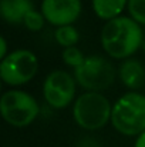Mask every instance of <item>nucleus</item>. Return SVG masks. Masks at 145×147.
I'll use <instances>...</instances> for the list:
<instances>
[{
  "mask_svg": "<svg viewBox=\"0 0 145 147\" xmlns=\"http://www.w3.org/2000/svg\"><path fill=\"white\" fill-rule=\"evenodd\" d=\"M128 0H93V9L102 20H111L121 14Z\"/></svg>",
  "mask_w": 145,
  "mask_h": 147,
  "instance_id": "nucleus-11",
  "label": "nucleus"
},
{
  "mask_svg": "<svg viewBox=\"0 0 145 147\" xmlns=\"http://www.w3.org/2000/svg\"><path fill=\"white\" fill-rule=\"evenodd\" d=\"M39 70V60L30 50H14L0 61V79L9 86H23L29 83Z\"/></svg>",
  "mask_w": 145,
  "mask_h": 147,
  "instance_id": "nucleus-6",
  "label": "nucleus"
},
{
  "mask_svg": "<svg viewBox=\"0 0 145 147\" xmlns=\"http://www.w3.org/2000/svg\"><path fill=\"white\" fill-rule=\"evenodd\" d=\"M127 4L131 17L137 23L145 24V0H128Z\"/></svg>",
  "mask_w": 145,
  "mask_h": 147,
  "instance_id": "nucleus-15",
  "label": "nucleus"
},
{
  "mask_svg": "<svg viewBox=\"0 0 145 147\" xmlns=\"http://www.w3.org/2000/svg\"><path fill=\"white\" fill-rule=\"evenodd\" d=\"M37 100L23 90H9L0 96V116L13 127H27L39 116Z\"/></svg>",
  "mask_w": 145,
  "mask_h": 147,
  "instance_id": "nucleus-4",
  "label": "nucleus"
},
{
  "mask_svg": "<svg viewBox=\"0 0 145 147\" xmlns=\"http://www.w3.org/2000/svg\"><path fill=\"white\" fill-rule=\"evenodd\" d=\"M57 43L63 47H71V46H76V43L78 42L80 39V34H78V30L71 26V24H67V26H60L57 30H55V34H54Z\"/></svg>",
  "mask_w": 145,
  "mask_h": 147,
  "instance_id": "nucleus-12",
  "label": "nucleus"
},
{
  "mask_svg": "<svg viewBox=\"0 0 145 147\" xmlns=\"http://www.w3.org/2000/svg\"><path fill=\"white\" fill-rule=\"evenodd\" d=\"M76 79L64 70H54L43 83L44 100L53 109H64L76 97Z\"/></svg>",
  "mask_w": 145,
  "mask_h": 147,
  "instance_id": "nucleus-7",
  "label": "nucleus"
},
{
  "mask_svg": "<svg viewBox=\"0 0 145 147\" xmlns=\"http://www.w3.org/2000/svg\"><path fill=\"white\" fill-rule=\"evenodd\" d=\"M74 79L87 92H102L114 83L115 70L104 57L88 56L80 66L74 67Z\"/></svg>",
  "mask_w": 145,
  "mask_h": 147,
  "instance_id": "nucleus-5",
  "label": "nucleus"
},
{
  "mask_svg": "<svg viewBox=\"0 0 145 147\" xmlns=\"http://www.w3.org/2000/svg\"><path fill=\"white\" fill-rule=\"evenodd\" d=\"M141 47H142V50H144V53H145V39H144V42H142V46Z\"/></svg>",
  "mask_w": 145,
  "mask_h": 147,
  "instance_id": "nucleus-18",
  "label": "nucleus"
},
{
  "mask_svg": "<svg viewBox=\"0 0 145 147\" xmlns=\"http://www.w3.org/2000/svg\"><path fill=\"white\" fill-rule=\"evenodd\" d=\"M120 79L128 89H141L145 84V69L135 59H128L120 66Z\"/></svg>",
  "mask_w": 145,
  "mask_h": 147,
  "instance_id": "nucleus-10",
  "label": "nucleus"
},
{
  "mask_svg": "<svg viewBox=\"0 0 145 147\" xmlns=\"http://www.w3.org/2000/svg\"><path fill=\"white\" fill-rule=\"evenodd\" d=\"M44 22H46V19H44L43 13L33 9V10H30V11L26 14V17H24V20H23V24H24L30 32H40V30L44 27Z\"/></svg>",
  "mask_w": 145,
  "mask_h": 147,
  "instance_id": "nucleus-13",
  "label": "nucleus"
},
{
  "mask_svg": "<svg viewBox=\"0 0 145 147\" xmlns=\"http://www.w3.org/2000/svg\"><path fill=\"white\" fill-rule=\"evenodd\" d=\"M111 124L124 136H138L145 130V96L128 92L118 98L111 110Z\"/></svg>",
  "mask_w": 145,
  "mask_h": 147,
  "instance_id": "nucleus-2",
  "label": "nucleus"
},
{
  "mask_svg": "<svg viewBox=\"0 0 145 147\" xmlns=\"http://www.w3.org/2000/svg\"><path fill=\"white\" fill-rule=\"evenodd\" d=\"M142 29L132 17L117 16L101 30L102 49L112 59H128L142 46Z\"/></svg>",
  "mask_w": 145,
  "mask_h": 147,
  "instance_id": "nucleus-1",
  "label": "nucleus"
},
{
  "mask_svg": "<svg viewBox=\"0 0 145 147\" xmlns=\"http://www.w3.org/2000/svg\"><path fill=\"white\" fill-rule=\"evenodd\" d=\"M0 90H1V79H0Z\"/></svg>",
  "mask_w": 145,
  "mask_h": 147,
  "instance_id": "nucleus-19",
  "label": "nucleus"
},
{
  "mask_svg": "<svg viewBox=\"0 0 145 147\" xmlns=\"http://www.w3.org/2000/svg\"><path fill=\"white\" fill-rule=\"evenodd\" d=\"M112 106L100 92H87L74 101V121L84 130H100L111 121Z\"/></svg>",
  "mask_w": 145,
  "mask_h": 147,
  "instance_id": "nucleus-3",
  "label": "nucleus"
},
{
  "mask_svg": "<svg viewBox=\"0 0 145 147\" xmlns=\"http://www.w3.org/2000/svg\"><path fill=\"white\" fill-rule=\"evenodd\" d=\"M63 61L67 64V66H71V67H77L80 66L83 61H84V54L80 49H77L76 46H71V47H64L63 50Z\"/></svg>",
  "mask_w": 145,
  "mask_h": 147,
  "instance_id": "nucleus-14",
  "label": "nucleus"
},
{
  "mask_svg": "<svg viewBox=\"0 0 145 147\" xmlns=\"http://www.w3.org/2000/svg\"><path fill=\"white\" fill-rule=\"evenodd\" d=\"M41 13L53 26L73 24L81 14V0H43Z\"/></svg>",
  "mask_w": 145,
  "mask_h": 147,
  "instance_id": "nucleus-8",
  "label": "nucleus"
},
{
  "mask_svg": "<svg viewBox=\"0 0 145 147\" xmlns=\"http://www.w3.org/2000/svg\"><path fill=\"white\" fill-rule=\"evenodd\" d=\"M33 9L31 0H0V17L10 24L23 23L26 14Z\"/></svg>",
  "mask_w": 145,
  "mask_h": 147,
  "instance_id": "nucleus-9",
  "label": "nucleus"
},
{
  "mask_svg": "<svg viewBox=\"0 0 145 147\" xmlns=\"http://www.w3.org/2000/svg\"><path fill=\"white\" fill-rule=\"evenodd\" d=\"M6 54H7V42H6V39L0 34V61L6 57Z\"/></svg>",
  "mask_w": 145,
  "mask_h": 147,
  "instance_id": "nucleus-16",
  "label": "nucleus"
},
{
  "mask_svg": "<svg viewBox=\"0 0 145 147\" xmlns=\"http://www.w3.org/2000/svg\"><path fill=\"white\" fill-rule=\"evenodd\" d=\"M134 147H145V130L141 133V134H138V137H137V140H135V146Z\"/></svg>",
  "mask_w": 145,
  "mask_h": 147,
  "instance_id": "nucleus-17",
  "label": "nucleus"
}]
</instances>
